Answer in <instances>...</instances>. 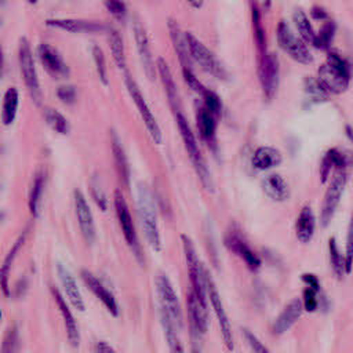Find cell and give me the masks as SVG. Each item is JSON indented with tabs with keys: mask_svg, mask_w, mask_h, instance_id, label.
<instances>
[{
	"mask_svg": "<svg viewBox=\"0 0 353 353\" xmlns=\"http://www.w3.org/2000/svg\"><path fill=\"white\" fill-rule=\"evenodd\" d=\"M48 26L72 32V33H94L103 30L105 26L95 21H84V19H48Z\"/></svg>",
	"mask_w": 353,
	"mask_h": 353,
	"instance_id": "obj_22",
	"label": "cell"
},
{
	"mask_svg": "<svg viewBox=\"0 0 353 353\" xmlns=\"http://www.w3.org/2000/svg\"><path fill=\"white\" fill-rule=\"evenodd\" d=\"M223 243L226 245V248L232 252H234L239 258H241L247 268L251 270H256L261 266V259L258 258V255L250 248V245L247 244V241L243 239V236L240 234V232L237 230H229L225 237H223Z\"/></svg>",
	"mask_w": 353,
	"mask_h": 353,
	"instance_id": "obj_14",
	"label": "cell"
},
{
	"mask_svg": "<svg viewBox=\"0 0 353 353\" xmlns=\"http://www.w3.org/2000/svg\"><path fill=\"white\" fill-rule=\"evenodd\" d=\"M188 46L190 50L192 58L200 63V66L207 70L208 73L214 74L216 79H225V69L216 59V57L212 54L211 50H208L199 39H196L192 33H186Z\"/></svg>",
	"mask_w": 353,
	"mask_h": 353,
	"instance_id": "obj_10",
	"label": "cell"
},
{
	"mask_svg": "<svg viewBox=\"0 0 353 353\" xmlns=\"http://www.w3.org/2000/svg\"><path fill=\"white\" fill-rule=\"evenodd\" d=\"M44 119L47 121V124L58 134H68L69 131V123L68 120L55 109L52 108H46L44 109Z\"/></svg>",
	"mask_w": 353,
	"mask_h": 353,
	"instance_id": "obj_39",
	"label": "cell"
},
{
	"mask_svg": "<svg viewBox=\"0 0 353 353\" xmlns=\"http://www.w3.org/2000/svg\"><path fill=\"white\" fill-rule=\"evenodd\" d=\"M203 97H204V106H205L212 114H215V116L218 117V116L221 114V108H222L219 97H218L215 92L210 91V90H207Z\"/></svg>",
	"mask_w": 353,
	"mask_h": 353,
	"instance_id": "obj_46",
	"label": "cell"
},
{
	"mask_svg": "<svg viewBox=\"0 0 353 353\" xmlns=\"http://www.w3.org/2000/svg\"><path fill=\"white\" fill-rule=\"evenodd\" d=\"M262 4H263V7L268 10V8L270 7V0H262Z\"/></svg>",
	"mask_w": 353,
	"mask_h": 353,
	"instance_id": "obj_57",
	"label": "cell"
},
{
	"mask_svg": "<svg viewBox=\"0 0 353 353\" xmlns=\"http://www.w3.org/2000/svg\"><path fill=\"white\" fill-rule=\"evenodd\" d=\"M182 247H183V255L186 259V266H188V273L192 284V291L196 294V296L207 305V281H205V273L207 269L203 268L199 255L196 252L194 244L192 239L186 234H182Z\"/></svg>",
	"mask_w": 353,
	"mask_h": 353,
	"instance_id": "obj_4",
	"label": "cell"
},
{
	"mask_svg": "<svg viewBox=\"0 0 353 353\" xmlns=\"http://www.w3.org/2000/svg\"><path fill=\"white\" fill-rule=\"evenodd\" d=\"M160 312H161V325H163V331H164V336H165L170 353H185L183 345L176 334L175 324L163 309Z\"/></svg>",
	"mask_w": 353,
	"mask_h": 353,
	"instance_id": "obj_31",
	"label": "cell"
},
{
	"mask_svg": "<svg viewBox=\"0 0 353 353\" xmlns=\"http://www.w3.org/2000/svg\"><path fill=\"white\" fill-rule=\"evenodd\" d=\"M334 33H335V23L332 21H327L320 29V32L317 33V37L313 46L317 48H327L334 37Z\"/></svg>",
	"mask_w": 353,
	"mask_h": 353,
	"instance_id": "obj_41",
	"label": "cell"
},
{
	"mask_svg": "<svg viewBox=\"0 0 353 353\" xmlns=\"http://www.w3.org/2000/svg\"><path fill=\"white\" fill-rule=\"evenodd\" d=\"M317 79L330 94H342L347 90L350 81L347 63L338 54L330 52L327 61L319 68Z\"/></svg>",
	"mask_w": 353,
	"mask_h": 353,
	"instance_id": "obj_3",
	"label": "cell"
},
{
	"mask_svg": "<svg viewBox=\"0 0 353 353\" xmlns=\"http://www.w3.org/2000/svg\"><path fill=\"white\" fill-rule=\"evenodd\" d=\"M137 204H138V214H139V219H141L146 240L154 251H160L161 239H160V230L157 225L156 205H154L150 190L142 183H139L137 188Z\"/></svg>",
	"mask_w": 353,
	"mask_h": 353,
	"instance_id": "obj_2",
	"label": "cell"
},
{
	"mask_svg": "<svg viewBox=\"0 0 353 353\" xmlns=\"http://www.w3.org/2000/svg\"><path fill=\"white\" fill-rule=\"evenodd\" d=\"M276 36H277L279 46L294 61H296L302 65H307L313 61V57H312L307 46L292 33V30L290 29V26L284 21H280V23L277 25Z\"/></svg>",
	"mask_w": 353,
	"mask_h": 353,
	"instance_id": "obj_6",
	"label": "cell"
},
{
	"mask_svg": "<svg viewBox=\"0 0 353 353\" xmlns=\"http://www.w3.org/2000/svg\"><path fill=\"white\" fill-rule=\"evenodd\" d=\"M29 3H36V0H28Z\"/></svg>",
	"mask_w": 353,
	"mask_h": 353,
	"instance_id": "obj_59",
	"label": "cell"
},
{
	"mask_svg": "<svg viewBox=\"0 0 353 353\" xmlns=\"http://www.w3.org/2000/svg\"><path fill=\"white\" fill-rule=\"evenodd\" d=\"M328 248H330V262H331V268H332V272L334 274L341 279L345 273H346V269H345V256H342L339 248H338V244H336V240L334 237L330 239L328 241Z\"/></svg>",
	"mask_w": 353,
	"mask_h": 353,
	"instance_id": "obj_38",
	"label": "cell"
},
{
	"mask_svg": "<svg viewBox=\"0 0 353 353\" xmlns=\"http://www.w3.org/2000/svg\"><path fill=\"white\" fill-rule=\"evenodd\" d=\"M51 295H52L54 302H55V305L59 309V313L62 316V320H63L65 330H66L68 339H69L70 345L73 347H79V345H80V331H79L77 323H76V320H74V317L70 312L69 305L66 303L65 298L62 296V294L55 287H51Z\"/></svg>",
	"mask_w": 353,
	"mask_h": 353,
	"instance_id": "obj_17",
	"label": "cell"
},
{
	"mask_svg": "<svg viewBox=\"0 0 353 353\" xmlns=\"http://www.w3.org/2000/svg\"><path fill=\"white\" fill-rule=\"evenodd\" d=\"M345 269L350 274L353 269V215L349 222L347 234H346V247H345Z\"/></svg>",
	"mask_w": 353,
	"mask_h": 353,
	"instance_id": "obj_42",
	"label": "cell"
},
{
	"mask_svg": "<svg viewBox=\"0 0 353 353\" xmlns=\"http://www.w3.org/2000/svg\"><path fill=\"white\" fill-rule=\"evenodd\" d=\"M57 270H58V277L61 280V284L63 287V291L66 292V296L69 299V302L80 312H83L85 309V305H84V299L80 294V290L77 287V283H76V279L73 277V274L70 273V270L62 265V263H58L57 265Z\"/></svg>",
	"mask_w": 353,
	"mask_h": 353,
	"instance_id": "obj_21",
	"label": "cell"
},
{
	"mask_svg": "<svg viewBox=\"0 0 353 353\" xmlns=\"http://www.w3.org/2000/svg\"><path fill=\"white\" fill-rule=\"evenodd\" d=\"M95 353H116V352L113 350V347L109 343L101 341L95 345Z\"/></svg>",
	"mask_w": 353,
	"mask_h": 353,
	"instance_id": "obj_53",
	"label": "cell"
},
{
	"mask_svg": "<svg viewBox=\"0 0 353 353\" xmlns=\"http://www.w3.org/2000/svg\"><path fill=\"white\" fill-rule=\"evenodd\" d=\"M26 234H28V230H25L19 237L18 240L15 241V244L11 247V251L8 252V255L6 256L4 262H3V266H1V288L4 291V295L8 296L10 295V288H8V274H10V270H11V265L14 262V258L15 255L18 254L19 248L22 247V244L25 243V239H26Z\"/></svg>",
	"mask_w": 353,
	"mask_h": 353,
	"instance_id": "obj_33",
	"label": "cell"
},
{
	"mask_svg": "<svg viewBox=\"0 0 353 353\" xmlns=\"http://www.w3.org/2000/svg\"><path fill=\"white\" fill-rule=\"evenodd\" d=\"M197 128L201 138L211 146L215 143V131H216V116L212 114L204 105L197 109L196 114Z\"/></svg>",
	"mask_w": 353,
	"mask_h": 353,
	"instance_id": "obj_28",
	"label": "cell"
},
{
	"mask_svg": "<svg viewBox=\"0 0 353 353\" xmlns=\"http://www.w3.org/2000/svg\"><path fill=\"white\" fill-rule=\"evenodd\" d=\"M243 334L245 336V341L248 343V346L251 347L252 353H270L268 350V347L255 336V334H252L250 330H243Z\"/></svg>",
	"mask_w": 353,
	"mask_h": 353,
	"instance_id": "obj_47",
	"label": "cell"
},
{
	"mask_svg": "<svg viewBox=\"0 0 353 353\" xmlns=\"http://www.w3.org/2000/svg\"><path fill=\"white\" fill-rule=\"evenodd\" d=\"M319 292L317 290L312 288V287H306L303 290V299H302V303H303V309L306 312H314L319 309L320 306V301H319Z\"/></svg>",
	"mask_w": 353,
	"mask_h": 353,
	"instance_id": "obj_43",
	"label": "cell"
},
{
	"mask_svg": "<svg viewBox=\"0 0 353 353\" xmlns=\"http://www.w3.org/2000/svg\"><path fill=\"white\" fill-rule=\"evenodd\" d=\"M346 135H349V138L353 141V130H352V127L350 125H346Z\"/></svg>",
	"mask_w": 353,
	"mask_h": 353,
	"instance_id": "obj_55",
	"label": "cell"
},
{
	"mask_svg": "<svg viewBox=\"0 0 353 353\" xmlns=\"http://www.w3.org/2000/svg\"><path fill=\"white\" fill-rule=\"evenodd\" d=\"M156 65H157V70H159L161 83H163V85H164L165 94H167V97H168V101H170L172 109H174L175 112H179V95H178V90H176L174 77H172V74H171V70H170L167 62H165L163 58H159Z\"/></svg>",
	"mask_w": 353,
	"mask_h": 353,
	"instance_id": "obj_29",
	"label": "cell"
},
{
	"mask_svg": "<svg viewBox=\"0 0 353 353\" xmlns=\"http://www.w3.org/2000/svg\"><path fill=\"white\" fill-rule=\"evenodd\" d=\"M92 57H94V62H95V68H97V73L101 79V81L103 84H108V77H106V62H105V57L102 50L95 46L92 48Z\"/></svg>",
	"mask_w": 353,
	"mask_h": 353,
	"instance_id": "obj_44",
	"label": "cell"
},
{
	"mask_svg": "<svg viewBox=\"0 0 353 353\" xmlns=\"http://www.w3.org/2000/svg\"><path fill=\"white\" fill-rule=\"evenodd\" d=\"M205 281H207V295H208L211 306L215 312V316H216V320H218V324H219V330H221V334H222V341H223L228 350H233L234 341H233L232 325H230L229 317L226 314L225 306L222 303L221 295H219V292L216 290V285L212 280V276L208 273V270L205 273Z\"/></svg>",
	"mask_w": 353,
	"mask_h": 353,
	"instance_id": "obj_7",
	"label": "cell"
},
{
	"mask_svg": "<svg viewBox=\"0 0 353 353\" xmlns=\"http://www.w3.org/2000/svg\"><path fill=\"white\" fill-rule=\"evenodd\" d=\"M294 22H295V26L301 34V37L306 41V43H310V44H314L316 41V37H317V33H314L312 25H310V21L307 18V15L302 11V10H296L294 12Z\"/></svg>",
	"mask_w": 353,
	"mask_h": 353,
	"instance_id": "obj_36",
	"label": "cell"
},
{
	"mask_svg": "<svg viewBox=\"0 0 353 353\" xmlns=\"http://www.w3.org/2000/svg\"><path fill=\"white\" fill-rule=\"evenodd\" d=\"M259 79L263 95L268 99H272L279 85V59L274 54H263L259 69Z\"/></svg>",
	"mask_w": 353,
	"mask_h": 353,
	"instance_id": "obj_15",
	"label": "cell"
},
{
	"mask_svg": "<svg viewBox=\"0 0 353 353\" xmlns=\"http://www.w3.org/2000/svg\"><path fill=\"white\" fill-rule=\"evenodd\" d=\"M156 290L159 294L161 309L170 316L175 327H182V310L175 290L165 274H159L156 279Z\"/></svg>",
	"mask_w": 353,
	"mask_h": 353,
	"instance_id": "obj_9",
	"label": "cell"
},
{
	"mask_svg": "<svg viewBox=\"0 0 353 353\" xmlns=\"http://www.w3.org/2000/svg\"><path fill=\"white\" fill-rule=\"evenodd\" d=\"M57 95L63 103H73L76 98V90L72 85H63L58 88Z\"/></svg>",
	"mask_w": 353,
	"mask_h": 353,
	"instance_id": "obj_51",
	"label": "cell"
},
{
	"mask_svg": "<svg viewBox=\"0 0 353 353\" xmlns=\"http://www.w3.org/2000/svg\"><path fill=\"white\" fill-rule=\"evenodd\" d=\"M316 218L310 205H303L295 222V234L301 243H309L314 234Z\"/></svg>",
	"mask_w": 353,
	"mask_h": 353,
	"instance_id": "obj_26",
	"label": "cell"
},
{
	"mask_svg": "<svg viewBox=\"0 0 353 353\" xmlns=\"http://www.w3.org/2000/svg\"><path fill=\"white\" fill-rule=\"evenodd\" d=\"M90 190H91V196H92V199L95 200V203L98 204V207L105 211V210L108 208V200H106V196H105L103 190H102V189L99 188V185L95 183V182L91 183Z\"/></svg>",
	"mask_w": 353,
	"mask_h": 353,
	"instance_id": "obj_50",
	"label": "cell"
},
{
	"mask_svg": "<svg viewBox=\"0 0 353 353\" xmlns=\"http://www.w3.org/2000/svg\"><path fill=\"white\" fill-rule=\"evenodd\" d=\"M73 203H74V212H76L80 232H81L84 240L88 244H92L95 240V236H97L95 222H94V216H92L90 205H88L84 194L79 189H76L73 192Z\"/></svg>",
	"mask_w": 353,
	"mask_h": 353,
	"instance_id": "obj_13",
	"label": "cell"
},
{
	"mask_svg": "<svg viewBox=\"0 0 353 353\" xmlns=\"http://www.w3.org/2000/svg\"><path fill=\"white\" fill-rule=\"evenodd\" d=\"M332 168H335V165H334V161H332L330 153L327 152V153L323 156L321 163H320V181H321V183H325V182H327V179H328L330 172H331Z\"/></svg>",
	"mask_w": 353,
	"mask_h": 353,
	"instance_id": "obj_49",
	"label": "cell"
},
{
	"mask_svg": "<svg viewBox=\"0 0 353 353\" xmlns=\"http://www.w3.org/2000/svg\"><path fill=\"white\" fill-rule=\"evenodd\" d=\"M192 353H201V352H200L199 349H193V350H192Z\"/></svg>",
	"mask_w": 353,
	"mask_h": 353,
	"instance_id": "obj_58",
	"label": "cell"
},
{
	"mask_svg": "<svg viewBox=\"0 0 353 353\" xmlns=\"http://www.w3.org/2000/svg\"><path fill=\"white\" fill-rule=\"evenodd\" d=\"M302 281L306 284V287H312L317 291H320V281H319V277L314 276L313 273H305L301 276Z\"/></svg>",
	"mask_w": 353,
	"mask_h": 353,
	"instance_id": "obj_52",
	"label": "cell"
},
{
	"mask_svg": "<svg viewBox=\"0 0 353 353\" xmlns=\"http://www.w3.org/2000/svg\"><path fill=\"white\" fill-rule=\"evenodd\" d=\"M134 37H135V41H137V48H138L141 61L143 63L145 72L152 79L154 76V65H153V59H152V54H150L149 40H148L146 32H145L143 26H141L139 22H137L134 25Z\"/></svg>",
	"mask_w": 353,
	"mask_h": 353,
	"instance_id": "obj_27",
	"label": "cell"
},
{
	"mask_svg": "<svg viewBox=\"0 0 353 353\" xmlns=\"http://www.w3.org/2000/svg\"><path fill=\"white\" fill-rule=\"evenodd\" d=\"M18 62H19V69H21L25 85L28 88L30 97L33 98V101L36 103H40V84H39L30 46L25 37L21 39V41H19Z\"/></svg>",
	"mask_w": 353,
	"mask_h": 353,
	"instance_id": "obj_8",
	"label": "cell"
},
{
	"mask_svg": "<svg viewBox=\"0 0 353 353\" xmlns=\"http://www.w3.org/2000/svg\"><path fill=\"white\" fill-rule=\"evenodd\" d=\"M186 303H188V313H189L192 328L196 331L197 335L205 334L208 328L207 305H204L193 291L189 292L186 298Z\"/></svg>",
	"mask_w": 353,
	"mask_h": 353,
	"instance_id": "obj_20",
	"label": "cell"
},
{
	"mask_svg": "<svg viewBox=\"0 0 353 353\" xmlns=\"http://www.w3.org/2000/svg\"><path fill=\"white\" fill-rule=\"evenodd\" d=\"M125 85H127L130 97L132 98V101L137 105V109H138V112H139V114H141L152 139L154 141V143H160L161 142V130H160V127L157 124V120L154 119L153 113L150 112L143 95L141 94L139 87L137 85V83L130 76H125Z\"/></svg>",
	"mask_w": 353,
	"mask_h": 353,
	"instance_id": "obj_11",
	"label": "cell"
},
{
	"mask_svg": "<svg viewBox=\"0 0 353 353\" xmlns=\"http://www.w3.org/2000/svg\"><path fill=\"white\" fill-rule=\"evenodd\" d=\"M175 119H176V124L179 128V134L183 142V146L188 152V156L192 161V165L196 170V174L199 176V179L201 181V185L208 190V192H214V182H212V176L207 168V164L204 161V157L199 149L197 141L194 138V134L192 132V128L189 125V123L186 121L185 116L181 112L175 113Z\"/></svg>",
	"mask_w": 353,
	"mask_h": 353,
	"instance_id": "obj_1",
	"label": "cell"
},
{
	"mask_svg": "<svg viewBox=\"0 0 353 353\" xmlns=\"http://www.w3.org/2000/svg\"><path fill=\"white\" fill-rule=\"evenodd\" d=\"M168 30H170V36H171V40L174 43V48L179 57V61L183 66V69H190V59H192V55H190V50H189V46H188V40H186V33H183L179 28V25L170 19L168 21Z\"/></svg>",
	"mask_w": 353,
	"mask_h": 353,
	"instance_id": "obj_23",
	"label": "cell"
},
{
	"mask_svg": "<svg viewBox=\"0 0 353 353\" xmlns=\"http://www.w3.org/2000/svg\"><path fill=\"white\" fill-rule=\"evenodd\" d=\"M312 15H313L314 19H325L327 18V12L320 7L312 8Z\"/></svg>",
	"mask_w": 353,
	"mask_h": 353,
	"instance_id": "obj_54",
	"label": "cell"
},
{
	"mask_svg": "<svg viewBox=\"0 0 353 353\" xmlns=\"http://www.w3.org/2000/svg\"><path fill=\"white\" fill-rule=\"evenodd\" d=\"M262 189L265 194L273 201H285L290 197V188L287 181L280 174H269L262 181Z\"/></svg>",
	"mask_w": 353,
	"mask_h": 353,
	"instance_id": "obj_24",
	"label": "cell"
},
{
	"mask_svg": "<svg viewBox=\"0 0 353 353\" xmlns=\"http://www.w3.org/2000/svg\"><path fill=\"white\" fill-rule=\"evenodd\" d=\"M193 7H200V1L199 0H188Z\"/></svg>",
	"mask_w": 353,
	"mask_h": 353,
	"instance_id": "obj_56",
	"label": "cell"
},
{
	"mask_svg": "<svg viewBox=\"0 0 353 353\" xmlns=\"http://www.w3.org/2000/svg\"><path fill=\"white\" fill-rule=\"evenodd\" d=\"M108 39H109V47H110V51H112L114 62L117 63V66L120 69H125V65H127L125 52H124L123 40H121L119 32L110 28L109 33H108Z\"/></svg>",
	"mask_w": 353,
	"mask_h": 353,
	"instance_id": "obj_35",
	"label": "cell"
},
{
	"mask_svg": "<svg viewBox=\"0 0 353 353\" xmlns=\"http://www.w3.org/2000/svg\"><path fill=\"white\" fill-rule=\"evenodd\" d=\"M303 310V303L299 298H294L291 299L284 309L280 312V314L277 316V319L273 323V332L276 335H281L285 331H288L301 317Z\"/></svg>",
	"mask_w": 353,
	"mask_h": 353,
	"instance_id": "obj_19",
	"label": "cell"
},
{
	"mask_svg": "<svg viewBox=\"0 0 353 353\" xmlns=\"http://www.w3.org/2000/svg\"><path fill=\"white\" fill-rule=\"evenodd\" d=\"M81 279L85 284V287L102 302V305L109 310V313L114 317L119 316V303L114 298V295L110 292V290L91 272L83 270Z\"/></svg>",
	"mask_w": 353,
	"mask_h": 353,
	"instance_id": "obj_16",
	"label": "cell"
},
{
	"mask_svg": "<svg viewBox=\"0 0 353 353\" xmlns=\"http://www.w3.org/2000/svg\"><path fill=\"white\" fill-rule=\"evenodd\" d=\"M305 90L309 95V98L319 103V102H325L330 98V92L327 91V88L320 83L319 79L314 77H307L305 80Z\"/></svg>",
	"mask_w": 353,
	"mask_h": 353,
	"instance_id": "obj_37",
	"label": "cell"
},
{
	"mask_svg": "<svg viewBox=\"0 0 353 353\" xmlns=\"http://www.w3.org/2000/svg\"><path fill=\"white\" fill-rule=\"evenodd\" d=\"M37 55L40 58L44 69L54 77H63L68 74V66L61 58L59 52L48 43H41L37 48Z\"/></svg>",
	"mask_w": 353,
	"mask_h": 353,
	"instance_id": "obj_18",
	"label": "cell"
},
{
	"mask_svg": "<svg viewBox=\"0 0 353 353\" xmlns=\"http://www.w3.org/2000/svg\"><path fill=\"white\" fill-rule=\"evenodd\" d=\"M112 152H113V157H114L119 178L124 185L128 186V183H130V165H128V160H127V156L124 153V149H123V146H121L116 134H113V137H112Z\"/></svg>",
	"mask_w": 353,
	"mask_h": 353,
	"instance_id": "obj_30",
	"label": "cell"
},
{
	"mask_svg": "<svg viewBox=\"0 0 353 353\" xmlns=\"http://www.w3.org/2000/svg\"><path fill=\"white\" fill-rule=\"evenodd\" d=\"M346 182H347L346 171L338 170L335 172V175L332 176V179L327 188V192L324 194V199H323L321 211H320V225L323 228L330 225V222L335 214V210L339 204V200L342 197V192L346 186Z\"/></svg>",
	"mask_w": 353,
	"mask_h": 353,
	"instance_id": "obj_5",
	"label": "cell"
},
{
	"mask_svg": "<svg viewBox=\"0 0 353 353\" xmlns=\"http://www.w3.org/2000/svg\"><path fill=\"white\" fill-rule=\"evenodd\" d=\"M18 110V91L15 87H10L3 98V110L1 120L4 125H10L14 123Z\"/></svg>",
	"mask_w": 353,
	"mask_h": 353,
	"instance_id": "obj_32",
	"label": "cell"
},
{
	"mask_svg": "<svg viewBox=\"0 0 353 353\" xmlns=\"http://www.w3.org/2000/svg\"><path fill=\"white\" fill-rule=\"evenodd\" d=\"M281 153L273 146H259L252 154V167L258 171H266L281 163Z\"/></svg>",
	"mask_w": 353,
	"mask_h": 353,
	"instance_id": "obj_25",
	"label": "cell"
},
{
	"mask_svg": "<svg viewBox=\"0 0 353 353\" xmlns=\"http://www.w3.org/2000/svg\"><path fill=\"white\" fill-rule=\"evenodd\" d=\"M114 211H116V215H117V219H119V223H120V228H121V232L124 234L127 244L135 252V255L139 256L141 251H139V243H138L135 226H134L127 201H125L123 193H120L119 190L114 192Z\"/></svg>",
	"mask_w": 353,
	"mask_h": 353,
	"instance_id": "obj_12",
	"label": "cell"
},
{
	"mask_svg": "<svg viewBox=\"0 0 353 353\" xmlns=\"http://www.w3.org/2000/svg\"><path fill=\"white\" fill-rule=\"evenodd\" d=\"M44 182H46L44 174L41 171H39L33 178V183H32V188H30V192H29V201H28L30 214L33 216L39 215L40 201H41L43 192H44Z\"/></svg>",
	"mask_w": 353,
	"mask_h": 353,
	"instance_id": "obj_34",
	"label": "cell"
},
{
	"mask_svg": "<svg viewBox=\"0 0 353 353\" xmlns=\"http://www.w3.org/2000/svg\"><path fill=\"white\" fill-rule=\"evenodd\" d=\"M183 79H185V81L188 83V85H189L193 91H196L197 94L204 95V92L207 91V88L199 81V79L192 73L190 69H183Z\"/></svg>",
	"mask_w": 353,
	"mask_h": 353,
	"instance_id": "obj_48",
	"label": "cell"
},
{
	"mask_svg": "<svg viewBox=\"0 0 353 353\" xmlns=\"http://www.w3.org/2000/svg\"><path fill=\"white\" fill-rule=\"evenodd\" d=\"M21 349V339H19V328L17 324H12L7 328L3 343H1V353H19Z\"/></svg>",
	"mask_w": 353,
	"mask_h": 353,
	"instance_id": "obj_40",
	"label": "cell"
},
{
	"mask_svg": "<svg viewBox=\"0 0 353 353\" xmlns=\"http://www.w3.org/2000/svg\"><path fill=\"white\" fill-rule=\"evenodd\" d=\"M110 15L119 21H123L127 14V8L123 0H102Z\"/></svg>",
	"mask_w": 353,
	"mask_h": 353,
	"instance_id": "obj_45",
	"label": "cell"
}]
</instances>
